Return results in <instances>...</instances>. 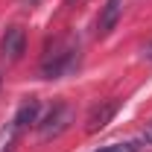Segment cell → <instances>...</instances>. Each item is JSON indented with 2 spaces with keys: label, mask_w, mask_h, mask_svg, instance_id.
Returning a JSON list of instances; mask_svg holds the SVG:
<instances>
[{
  "label": "cell",
  "mask_w": 152,
  "mask_h": 152,
  "mask_svg": "<svg viewBox=\"0 0 152 152\" xmlns=\"http://www.w3.org/2000/svg\"><path fill=\"white\" fill-rule=\"evenodd\" d=\"M123 15V0H105V6H102V12H99V20H96V35H108L114 26H117V20Z\"/></svg>",
  "instance_id": "cell-6"
},
{
  "label": "cell",
  "mask_w": 152,
  "mask_h": 152,
  "mask_svg": "<svg viewBox=\"0 0 152 152\" xmlns=\"http://www.w3.org/2000/svg\"><path fill=\"white\" fill-rule=\"evenodd\" d=\"M111 152H137L134 143H123V146H111Z\"/></svg>",
  "instance_id": "cell-7"
},
{
  "label": "cell",
  "mask_w": 152,
  "mask_h": 152,
  "mask_svg": "<svg viewBox=\"0 0 152 152\" xmlns=\"http://www.w3.org/2000/svg\"><path fill=\"white\" fill-rule=\"evenodd\" d=\"M143 56H146V58H152V41L146 44V47H143Z\"/></svg>",
  "instance_id": "cell-9"
},
{
  "label": "cell",
  "mask_w": 152,
  "mask_h": 152,
  "mask_svg": "<svg viewBox=\"0 0 152 152\" xmlns=\"http://www.w3.org/2000/svg\"><path fill=\"white\" fill-rule=\"evenodd\" d=\"M0 50H3V56L9 61H18L23 56V50H26V32H23V26H9L6 35H3Z\"/></svg>",
  "instance_id": "cell-5"
},
{
  "label": "cell",
  "mask_w": 152,
  "mask_h": 152,
  "mask_svg": "<svg viewBox=\"0 0 152 152\" xmlns=\"http://www.w3.org/2000/svg\"><path fill=\"white\" fill-rule=\"evenodd\" d=\"M3 152H12V149H9V146H6V149H3Z\"/></svg>",
  "instance_id": "cell-13"
},
{
  "label": "cell",
  "mask_w": 152,
  "mask_h": 152,
  "mask_svg": "<svg viewBox=\"0 0 152 152\" xmlns=\"http://www.w3.org/2000/svg\"><path fill=\"white\" fill-rule=\"evenodd\" d=\"M143 137H146V140H149V143H152V120H149V123H146V129H143Z\"/></svg>",
  "instance_id": "cell-8"
},
{
  "label": "cell",
  "mask_w": 152,
  "mask_h": 152,
  "mask_svg": "<svg viewBox=\"0 0 152 152\" xmlns=\"http://www.w3.org/2000/svg\"><path fill=\"white\" fill-rule=\"evenodd\" d=\"M67 3H82V0H67Z\"/></svg>",
  "instance_id": "cell-12"
},
{
  "label": "cell",
  "mask_w": 152,
  "mask_h": 152,
  "mask_svg": "<svg viewBox=\"0 0 152 152\" xmlns=\"http://www.w3.org/2000/svg\"><path fill=\"white\" fill-rule=\"evenodd\" d=\"M117 108H120V102L117 99H102L99 105H94L91 108V114H88V134H96L99 129H105L108 123L114 120V114H117Z\"/></svg>",
  "instance_id": "cell-3"
},
{
  "label": "cell",
  "mask_w": 152,
  "mask_h": 152,
  "mask_svg": "<svg viewBox=\"0 0 152 152\" xmlns=\"http://www.w3.org/2000/svg\"><path fill=\"white\" fill-rule=\"evenodd\" d=\"M79 61V47L73 38H58L53 41V47L41 58V76L44 79H58V76L70 73Z\"/></svg>",
  "instance_id": "cell-1"
},
{
  "label": "cell",
  "mask_w": 152,
  "mask_h": 152,
  "mask_svg": "<svg viewBox=\"0 0 152 152\" xmlns=\"http://www.w3.org/2000/svg\"><path fill=\"white\" fill-rule=\"evenodd\" d=\"M20 3H23V6H35L38 0H20Z\"/></svg>",
  "instance_id": "cell-10"
},
{
  "label": "cell",
  "mask_w": 152,
  "mask_h": 152,
  "mask_svg": "<svg viewBox=\"0 0 152 152\" xmlns=\"http://www.w3.org/2000/svg\"><path fill=\"white\" fill-rule=\"evenodd\" d=\"M73 108L67 105V102H56L50 111H47V117L38 123V137L41 140H53V137H58L61 132H67L70 129V123H73Z\"/></svg>",
  "instance_id": "cell-2"
},
{
  "label": "cell",
  "mask_w": 152,
  "mask_h": 152,
  "mask_svg": "<svg viewBox=\"0 0 152 152\" xmlns=\"http://www.w3.org/2000/svg\"><path fill=\"white\" fill-rule=\"evenodd\" d=\"M99 152H111V146H105V149H99Z\"/></svg>",
  "instance_id": "cell-11"
},
{
  "label": "cell",
  "mask_w": 152,
  "mask_h": 152,
  "mask_svg": "<svg viewBox=\"0 0 152 152\" xmlns=\"http://www.w3.org/2000/svg\"><path fill=\"white\" fill-rule=\"evenodd\" d=\"M38 120V99H23L20 102V108H18V114H15V120H12V126H9V140H15L26 126H32Z\"/></svg>",
  "instance_id": "cell-4"
}]
</instances>
